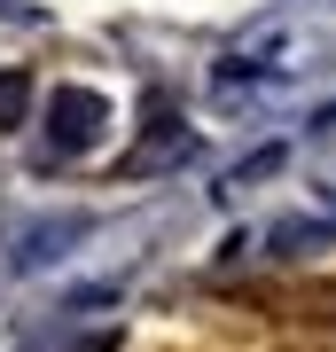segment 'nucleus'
I'll return each mask as SVG.
<instances>
[{"label":"nucleus","instance_id":"f257e3e1","mask_svg":"<svg viewBox=\"0 0 336 352\" xmlns=\"http://www.w3.org/2000/svg\"><path fill=\"white\" fill-rule=\"evenodd\" d=\"M94 133H102V94L94 87H63L47 102V141L55 149H87Z\"/></svg>","mask_w":336,"mask_h":352},{"label":"nucleus","instance_id":"7ed1b4c3","mask_svg":"<svg viewBox=\"0 0 336 352\" xmlns=\"http://www.w3.org/2000/svg\"><path fill=\"white\" fill-rule=\"evenodd\" d=\"M71 352H110V337H78V344H71Z\"/></svg>","mask_w":336,"mask_h":352},{"label":"nucleus","instance_id":"f03ea898","mask_svg":"<svg viewBox=\"0 0 336 352\" xmlns=\"http://www.w3.org/2000/svg\"><path fill=\"white\" fill-rule=\"evenodd\" d=\"M24 110H32V78L0 71V126H24Z\"/></svg>","mask_w":336,"mask_h":352}]
</instances>
